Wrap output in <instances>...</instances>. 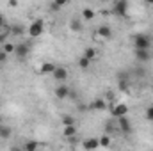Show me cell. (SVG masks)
I'll use <instances>...</instances> for the list:
<instances>
[{
  "mask_svg": "<svg viewBox=\"0 0 153 151\" xmlns=\"http://www.w3.org/2000/svg\"><path fill=\"white\" fill-rule=\"evenodd\" d=\"M132 41H134V48H146V50L152 48V36L148 34H134Z\"/></svg>",
  "mask_w": 153,
  "mask_h": 151,
  "instance_id": "6da1fadb",
  "label": "cell"
},
{
  "mask_svg": "<svg viewBox=\"0 0 153 151\" xmlns=\"http://www.w3.org/2000/svg\"><path fill=\"white\" fill-rule=\"evenodd\" d=\"M43 30H45V21H43L41 18L34 20V21L29 25V29H27V32H29L30 38H39V36L43 34Z\"/></svg>",
  "mask_w": 153,
  "mask_h": 151,
  "instance_id": "7a4b0ae2",
  "label": "cell"
},
{
  "mask_svg": "<svg viewBox=\"0 0 153 151\" xmlns=\"http://www.w3.org/2000/svg\"><path fill=\"white\" fill-rule=\"evenodd\" d=\"M117 130H119L121 133H125V135L132 133V123H130V119H128L126 115L117 117Z\"/></svg>",
  "mask_w": 153,
  "mask_h": 151,
  "instance_id": "3957f363",
  "label": "cell"
},
{
  "mask_svg": "<svg viewBox=\"0 0 153 151\" xmlns=\"http://www.w3.org/2000/svg\"><path fill=\"white\" fill-rule=\"evenodd\" d=\"M53 80L57 82V84H62V82H66L68 80V70L64 68V66H55V70H53Z\"/></svg>",
  "mask_w": 153,
  "mask_h": 151,
  "instance_id": "277c9868",
  "label": "cell"
},
{
  "mask_svg": "<svg viewBox=\"0 0 153 151\" xmlns=\"http://www.w3.org/2000/svg\"><path fill=\"white\" fill-rule=\"evenodd\" d=\"M29 53H30V44H29V43H18V44H16L14 55H16L18 59H25Z\"/></svg>",
  "mask_w": 153,
  "mask_h": 151,
  "instance_id": "5b68a950",
  "label": "cell"
},
{
  "mask_svg": "<svg viewBox=\"0 0 153 151\" xmlns=\"http://www.w3.org/2000/svg\"><path fill=\"white\" fill-rule=\"evenodd\" d=\"M134 55H135V59H137L139 62H150V61H152V52L146 50V48H135Z\"/></svg>",
  "mask_w": 153,
  "mask_h": 151,
  "instance_id": "8992f818",
  "label": "cell"
},
{
  "mask_svg": "<svg viewBox=\"0 0 153 151\" xmlns=\"http://www.w3.org/2000/svg\"><path fill=\"white\" fill-rule=\"evenodd\" d=\"M109 105H107V100L105 98H98V100H94V101H91L89 103V110H94V112H100V110H105Z\"/></svg>",
  "mask_w": 153,
  "mask_h": 151,
  "instance_id": "52a82bcc",
  "label": "cell"
},
{
  "mask_svg": "<svg viewBox=\"0 0 153 151\" xmlns=\"http://www.w3.org/2000/svg\"><path fill=\"white\" fill-rule=\"evenodd\" d=\"M112 13L117 14V16H126V13H128V2L126 0H117L114 4V11Z\"/></svg>",
  "mask_w": 153,
  "mask_h": 151,
  "instance_id": "ba28073f",
  "label": "cell"
},
{
  "mask_svg": "<svg viewBox=\"0 0 153 151\" xmlns=\"http://www.w3.org/2000/svg\"><path fill=\"white\" fill-rule=\"evenodd\" d=\"M70 87L62 82V84H59L57 87H55V98H59V100H66L68 96H70Z\"/></svg>",
  "mask_w": 153,
  "mask_h": 151,
  "instance_id": "9c48e42d",
  "label": "cell"
},
{
  "mask_svg": "<svg viewBox=\"0 0 153 151\" xmlns=\"http://www.w3.org/2000/svg\"><path fill=\"white\" fill-rule=\"evenodd\" d=\"M96 36L102 39H111L112 38V29L109 27V25H100L98 29H96Z\"/></svg>",
  "mask_w": 153,
  "mask_h": 151,
  "instance_id": "30bf717a",
  "label": "cell"
},
{
  "mask_svg": "<svg viewBox=\"0 0 153 151\" xmlns=\"http://www.w3.org/2000/svg\"><path fill=\"white\" fill-rule=\"evenodd\" d=\"M111 112H112L114 117H121V115H126V114H128V107H126L125 103H117V105H114V107L111 109Z\"/></svg>",
  "mask_w": 153,
  "mask_h": 151,
  "instance_id": "8fae6325",
  "label": "cell"
},
{
  "mask_svg": "<svg viewBox=\"0 0 153 151\" xmlns=\"http://www.w3.org/2000/svg\"><path fill=\"white\" fill-rule=\"evenodd\" d=\"M82 148H84V150H96V148H100V139H96V137L85 139V141L82 142Z\"/></svg>",
  "mask_w": 153,
  "mask_h": 151,
  "instance_id": "7c38bea8",
  "label": "cell"
},
{
  "mask_svg": "<svg viewBox=\"0 0 153 151\" xmlns=\"http://www.w3.org/2000/svg\"><path fill=\"white\" fill-rule=\"evenodd\" d=\"M55 66L57 64H53V62H43L41 64V68H39V73H43V75H52L53 73V70H55Z\"/></svg>",
  "mask_w": 153,
  "mask_h": 151,
  "instance_id": "4fadbf2b",
  "label": "cell"
},
{
  "mask_svg": "<svg viewBox=\"0 0 153 151\" xmlns=\"http://www.w3.org/2000/svg\"><path fill=\"white\" fill-rule=\"evenodd\" d=\"M78 133L76 124H70V126H62V137H73Z\"/></svg>",
  "mask_w": 153,
  "mask_h": 151,
  "instance_id": "5bb4252c",
  "label": "cell"
},
{
  "mask_svg": "<svg viewBox=\"0 0 153 151\" xmlns=\"http://www.w3.org/2000/svg\"><path fill=\"white\" fill-rule=\"evenodd\" d=\"M70 29H71L73 32H82V30H84V25H82V21H80V20L73 18V20L70 21Z\"/></svg>",
  "mask_w": 153,
  "mask_h": 151,
  "instance_id": "9a60e30c",
  "label": "cell"
},
{
  "mask_svg": "<svg viewBox=\"0 0 153 151\" xmlns=\"http://www.w3.org/2000/svg\"><path fill=\"white\" fill-rule=\"evenodd\" d=\"M82 18H84L85 21H91V20L94 18V11H93L91 7H84V9H82Z\"/></svg>",
  "mask_w": 153,
  "mask_h": 151,
  "instance_id": "2e32d148",
  "label": "cell"
},
{
  "mask_svg": "<svg viewBox=\"0 0 153 151\" xmlns=\"http://www.w3.org/2000/svg\"><path fill=\"white\" fill-rule=\"evenodd\" d=\"M91 62H93L91 59H87L85 55H82V57L78 59V62H76V64H78V68H80V70H87V68L91 66Z\"/></svg>",
  "mask_w": 153,
  "mask_h": 151,
  "instance_id": "e0dca14e",
  "label": "cell"
},
{
  "mask_svg": "<svg viewBox=\"0 0 153 151\" xmlns=\"http://www.w3.org/2000/svg\"><path fill=\"white\" fill-rule=\"evenodd\" d=\"M11 133H13V130H11L9 126L0 124V137H2V139H9V137H11Z\"/></svg>",
  "mask_w": 153,
  "mask_h": 151,
  "instance_id": "ac0fdd59",
  "label": "cell"
},
{
  "mask_svg": "<svg viewBox=\"0 0 153 151\" xmlns=\"http://www.w3.org/2000/svg\"><path fill=\"white\" fill-rule=\"evenodd\" d=\"M38 148H39V144L36 141H27V142L23 144V150L25 151H34V150H38Z\"/></svg>",
  "mask_w": 153,
  "mask_h": 151,
  "instance_id": "d6986e66",
  "label": "cell"
},
{
  "mask_svg": "<svg viewBox=\"0 0 153 151\" xmlns=\"http://www.w3.org/2000/svg\"><path fill=\"white\" fill-rule=\"evenodd\" d=\"M62 126H70V124H76V119L73 115H62Z\"/></svg>",
  "mask_w": 153,
  "mask_h": 151,
  "instance_id": "ffe728a7",
  "label": "cell"
},
{
  "mask_svg": "<svg viewBox=\"0 0 153 151\" xmlns=\"http://www.w3.org/2000/svg\"><path fill=\"white\" fill-rule=\"evenodd\" d=\"M23 32H25L23 25H13V27H11V34H13V36H22Z\"/></svg>",
  "mask_w": 153,
  "mask_h": 151,
  "instance_id": "44dd1931",
  "label": "cell"
},
{
  "mask_svg": "<svg viewBox=\"0 0 153 151\" xmlns=\"http://www.w3.org/2000/svg\"><path fill=\"white\" fill-rule=\"evenodd\" d=\"M82 55H85L87 59H91V61H93V59L96 57V50H94V48H91V46H87V48L84 50V53H82Z\"/></svg>",
  "mask_w": 153,
  "mask_h": 151,
  "instance_id": "7402d4cb",
  "label": "cell"
},
{
  "mask_svg": "<svg viewBox=\"0 0 153 151\" xmlns=\"http://www.w3.org/2000/svg\"><path fill=\"white\" fill-rule=\"evenodd\" d=\"M100 146H102V148H109V146H111V137H109L107 133L100 137Z\"/></svg>",
  "mask_w": 153,
  "mask_h": 151,
  "instance_id": "603a6c76",
  "label": "cell"
},
{
  "mask_svg": "<svg viewBox=\"0 0 153 151\" xmlns=\"http://www.w3.org/2000/svg\"><path fill=\"white\" fill-rule=\"evenodd\" d=\"M14 48H16V44H13V43H4V46H2V50L7 53H14Z\"/></svg>",
  "mask_w": 153,
  "mask_h": 151,
  "instance_id": "cb8c5ba5",
  "label": "cell"
},
{
  "mask_svg": "<svg viewBox=\"0 0 153 151\" xmlns=\"http://www.w3.org/2000/svg\"><path fill=\"white\" fill-rule=\"evenodd\" d=\"M146 119H148V121H153V105H150V107L146 109Z\"/></svg>",
  "mask_w": 153,
  "mask_h": 151,
  "instance_id": "d4e9b609",
  "label": "cell"
},
{
  "mask_svg": "<svg viewBox=\"0 0 153 151\" xmlns=\"http://www.w3.org/2000/svg\"><path fill=\"white\" fill-rule=\"evenodd\" d=\"M7 57H9V53L4 52V50H0V64H4V62L7 61Z\"/></svg>",
  "mask_w": 153,
  "mask_h": 151,
  "instance_id": "484cf974",
  "label": "cell"
},
{
  "mask_svg": "<svg viewBox=\"0 0 153 151\" xmlns=\"http://www.w3.org/2000/svg\"><path fill=\"white\" fill-rule=\"evenodd\" d=\"M48 9H50L52 13H59V11H61V9L57 7V4H55V2H50V5H48Z\"/></svg>",
  "mask_w": 153,
  "mask_h": 151,
  "instance_id": "4316f807",
  "label": "cell"
},
{
  "mask_svg": "<svg viewBox=\"0 0 153 151\" xmlns=\"http://www.w3.org/2000/svg\"><path fill=\"white\" fill-rule=\"evenodd\" d=\"M53 2L57 4V7H59V9H62V7H64V5H66L70 0H53Z\"/></svg>",
  "mask_w": 153,
  "mask_h": 151,
  "instance_id": "83f0119b",
  "label": "cell"
},
{
  "mask_svg": "<svg viewBox=\"0 0 153 151\" xmlns=\"http://www.w3.org/2000/svg\"><path fill=\"white\" fill-rule=\"evenodd\" d=\"M9 5H13V7H16V5H18V0H9Z\"/></svg>",
  "mask_w": 153,
  "mask_h": 151,
  "instance_id": "f1b7e54d",
  "label": "cell"
},
{
  "mask_svg": "<svg viewBox=\"0 0 153 151\" xmlns=\"http://www.w3.org/2000/svg\"><path fill=\"white\" fill-rule=\"evenodd\" d=\"M4 23H5V20H4V16H2V14H0V27H2V25H4Z\"/></svg>",
  "mask_w": 153,
  "mask_h": 151,
  "instance_id": "f546056e",
  "label": "cell"
},
{
  "mask_svg": "<svg viewBox=\"0 0 153 151\" xmlns=\"http://www.w3.org/2000/svg\"><path fill=\"white\" fill-rule=\"evenodd\" d=\"M146 4H148V5H153V0H146Z\"/></svg>",
  "mask_w": 153,
  "mask_h": 151,
  "instance_id": "4dcf8cb0",
  "label": "cell"
},
{
  "mask_svg": "<svg viewBox=\"0 0 153 151\" xmlns=\"http://www.w3.org/2000/svg\"><path fill=\"white\" fill-rule=\"evenodd\" d=\"M0 124H2V117H0Z\"/></svg>",
  "mask_w": 153,
  "mask_h": 151,
  "instance_id": "1f68e13d",
  "label": "cell"
},
{
  "mask_svg": "<svg viewBox=\"0 0 153 151\" xmlns=\"http://www.w3.org/2000/svg\"><path fill=\"white\" fill-rule=\"evenodd\" d=\"M126 2H128V0H126Z\"/></svg>",
  "mask_w": 153,
  "mask_h": 151,
  "instance_id": "d6a6232c",
  "label": "cell"
},
{
  "mask_svg": "<svg viewBox=\"0 0 153 151\" xmlns=\"http://www.w3.org/2000/svg\"><path fill=\"white\" fill-rule=\"evenodd\" d=\"M152 87H153V85H152Z\"/></svg>",
  "mask_w": 153,
  "mask_h": 151,
  "instance_id": "836d02e7",
  "label": "cell"
}]
</instances>
